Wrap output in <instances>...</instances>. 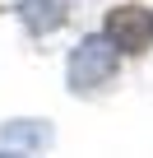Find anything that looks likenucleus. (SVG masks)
I'll use <instances>...</instances> for the list:
<instances>
[{
  "label": "nucleus",
  "mask_w": 153,
  "mask_h": 158,
  "mask_svg": "<svg viewBox=\"0 0 153 158\" xmlns=\"http://www.w3.org/2000/svg\"><path fill=\"white\" fill-rule=\"evenodd\" d=\"M116 74V47L107 37H88L79 51L70 56V84L74 89H98Z\"/></svg>",
  "instance_id": "nucleus-1"
},
{
  "label": "nucleus",
  "mask_w": 153,
  "mask_h": 158,
  "mask_svg": "<svg viewBox=\"0 0 153 158\" xmlns=\"http://www.w3.org/2000/svg\"><path fill=\"white\" fill-rule=\"evenodd\" d=\"M107 42L116 51H148L153 42V14L139 5H121L107 14Z\"/></svg>",
  "instance_id": "nucleus-2"
},
{
  "label": "nucleus",
  "mask_w": 153,
  "mask_h": 158,
  "mask_svg": "<svg viewBox=\"0 0 153 158\" xmlns=\"http://www.w3.org/2000/svg\"><path fill=\"white\" fill-rule=\"evenodd\" d=\"M0 158H19V153H0Z\"/></svg>",
  "instance_id": "nucleus-3"
}]
</instances>
